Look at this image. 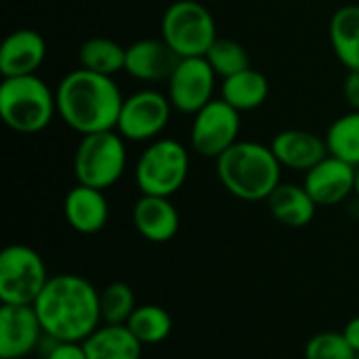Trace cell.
<instances>
[{
    "label": "cell",
    "mask_w": 359,
    "mask_h": 359,
    "mask_svg": "<svg viewBox=\"0 0 359 359\" xmlns=\"http://www.w3.org/2000/svg\"><path fill=\"white\" fill-rule=\"evenodd\" d=\"M46 337L61 343H84L101 324V292L82 276H50L34 303Z\"/></svg>",
    "instance_id": "1"
},
{
    "label": "cell",
    "mask_w": 359,
    "mask_h": 359,
    "mask_svg": "<svg viewBox=\"0 0 359 359\" xmlns=\"http://www.w3.org/2000/svg\"><path fill=\"white\" fill-rule=\"evenodd\" d=\"M57 116L76 133L116 130L124 97L109 76L78 67L65 74L57 88Z\"/></svg>",
    "instance_id": "2"
},
{
    "label": "cell",
    "mask_w": 359,
    "mask_h": 359,
    "mask_svg": "<svg viewBox=\"0 0 359 359\" xmlns=\"http://www.w3.org/2000/svg\"><path fill=\"white\" fill-rule=\"evenodd\" d=\"M215 162L221 185L244 202H263L282 183V164L271 145L259 141H238Z\"/></svg>",
    "instance_id": "3"
},
{
    "label": "cell",
    "mask_w": 359,
    "mask_h": 359,
    "mask_svg": "<svg viewBox=\"0 0 359 359\" xmlns=\"http://www.w3.org/2000/svg\"><path fill=\"white\" fill-rule=\"evenodd\" d=\"M0 116L19 135L42 133L57 116L55 90L38 74L2 78Z\"/></svg>",
    "instance_id": "4"
},
{
    "label": "cell",
    "mask_w": 359,
    "mask_h": 359,
    "mask_svg": "<svg viewBox=\"0 0 359 359\" xmlns=\"http://www.w3.org/2000/svg\"><path fill=\"white\" fill-rule=\"evenodd\" d=\"M126 139L118 130L82 135L74 151V175L80 185L109 189L126 170Z\"/></svg>",
    "instance_id": "5"
},
{
    "label": "cell",
    "mask_w": 359,
    "mask_h": 359,
    "mask_svg": "<svg viewBox=\"0 0 359 359\" xmlns=\"http://www.w3.org/2000/svg\"><path fill=\"white\" fill-rule=\"evenodd\" d=\"M160 38L183 59L204 57L219 38L212 13L198 0H175L162 15Z\"/></svg>",
    "instance_id": "6"
},
{
    "label": "cell",
    "mask_w": 359,
    "mask_h": 359,
    "mask_svg": "<svg viewBox=\"0 0 359 359\" xmlns=\"http://www.w3.org/2000/svg\"><path fill=\"white\" fill-rule=\"evenodd\" d=\"M189 151L175 139H156L143 149L135 166V179L143 196L172 198L187 181Z\"/></svg>",
    "instance_id": "7"
},
{
    "label": "cell",
    "mask_w": 359,
    "mask_h": 359,
    "mask_svg": "<svg viewBox=\"0 0 359 359\" xmlns=\"http://www.w3.org/2000/svg\"><path fill=\"white\" fill-rule=\"evenodd\" d=\"M42 257L25 244H11L0 252L2 305H34L48 282Z\"/></svg>",
    "instance_id": "8"
},
{
    "label": "cell",
    "mask_w": 359,
    "mask_h": 359,
    "mask_svg": "<svg viewBox=\"0 0 359 359\" xmlns=\"http://www.w3.org/2000/svg\"><path fill=\"white\" fill-rule=\"evenodd\" d=\"M240 116L242 114L229 103H225L221 97L212 99L198 114H194L191 130H189L191 149L198 156L210 160L223 156L231 145L240 141V128H242Z\"/></svg>",
    "instance_id": "9"
},
{
    "label": "cell",
    "mask_w": 359,
    "mask_h": 359,
    "mask_svg": "<svg viewBox=\"0 0 359 359\" xmlns=\"http://www.w3.org/2000/svg\"><path fill=\"white\" fill-rule=\"evenodd\" d=\"M172 109L175 107L168 95L154 88L137 90L124 97L116 130L126 141H135V143L156 141L168 126Z\"/></svg>",
    "instance_id": "10"
},
{
    "label": "cell",
    "mask_w": 359,
    "mask_h": 359,
    "mask_svg": "<svg viewBox=\"0 0 359 359\" xmlns=\"http://www.w3.org/2000/svg\"><path fill=\"white\" fill-rule=\"evenodd\" d=\"M217 78L206 57H183L166 80V95L177 111L194 116L215 99Z\"/></svg>",
    "instance_id": "11"
},
{
    "label": "cell",
    "mask_w": 359,
    "mask_h": 359,
    "mask_svg": "<svg viewBox=\"0 0 359 359\" xmlns=\"http://www.w3.org/2000/svg\"><path fill=\"white\" fill-rule=\"evenodd\" d=\"M44 330L34 305H2L0 359H23L42 343Z\"/></svg>",
    "instance_id": "12"
},
{
    "label": "cell",
    "mask_w": 359,
    "mask_h": 359,
    "mask_svg": "<svg viewBox=\"0 0 359 359\" xmlns=\"http://www.w3.org/2000/svg\"><path fill=\"white\" fill-rule=\"evenodd\" d=\"M355 166L328 154L305 172L303 185L318 206H337L355 194Z\"/></svg>",
    "instance_id": "13"
},
{
    "label": "cell",
    "mask_w": 359,
    "mask_h": 359,
    "mask_svg": "<svg viewBox=\"0 0 359 359\" xmlns=\"http://www.w3.org/2000/svg\"><path fill=\"white\" fill-rule=\"evenodd\" d=\"M181 57L162 38H141L126 46L124 72L141 82H162L175 72Z\"/></svg>",
    "instance_id": "14"
},
{
    "label": "cell",
    "mask_w": 359,
    "mask_h": 359,
    "mask_svg": "<svg viewBox=\"0 0 359 359\" xmlns=\"http://www.w3.org/2000/svg\"><path fill=\"white\" fill-rule=\"evenodd\" d=\"M46 59V40L40 32L21 27L11 32L0 46L2 78L34 76Z\"/></svg>",
    "instance_id": "15"
},
{
    "label": "cell",
    "mask_w": 359,
    "mask_h": 359,
    "mask_svg": "<svg viewBox=\"0 0 359 359\" xmlns=\"http://www.w3.org/2000/svg\"><path fill=\"white\" fill-rule=\"evenodd\" d=\"M271 149L282 164V168L307 172L328 156L326 139L311 130L286 128L278 133L271 141Z\"/></svg>",
    "instance_id": "16"
},
{
    "label": "cell",
    "mask_w": 359,
    "mask_h": 359,
    "mask_svg": "<svg viewBox=\"0 0 359 359\" xmlns=\"http://www.w3.org/2000/svg\"><path fill=\"white\" fill-rule=\"evenodd\" d=\"M63 215L74 231L82 236H93L107 225L109 204L103 189L78 183L67 191L63 200Z\"/></svg>",
    "instance_id": "17"
},
{
    "label": "cell",
    "mask_w": 359,
    "mask_h": 359,
    "mask_svg": "<svg viewBox=\"0 0 359 359\" xmlns=\"http://www.w3.org/2000/svg\"><path fill=\"white\" fill-rule=\"evenodd\" d=\"M133 223L141 238L154 244H164L177 236L181 219L170 198L141 194L133 206Z\"/></svg>",
    "instance_id": "18"
},
{
    "label": "cell",
    "mask_w": 359,
    "mask_h": 359,
    "mask_svg": "<svg viewBox=\"0 0 359 359\" xmlns=\"http://www.w3.org/2000/svg\"><path fill=\"white\" fill-rule=\"evenodd\" d=\"M271 217L286 227H305L313 221L318 204L305 189L297 183H280L273 194L265 200Z\"/></svg>",
    "instance_id": "19"
},
{
    "label": "cell",
    "mask_w": 359,
    "mask_h": 359,
    "mask_svg": "<svg viewBox=\"0 0 359 359\" xmlns=\"http://www.w3.org/2000/svg\"><path fill=\"white\" fill-rule=\"evenodd\" d=\"M88 359H141L143 343L126 324H101L84 343Z\"/></svg>",
    "instance_id": "20"
},
{
    "label": "cell",
    "mask_w": 359,
    "mask_h": 359,
    "mask_svg": "<svg viewBox=\"0 0 359 359\" xmlns=\"http://www.w3.org/2000/svg\"><path fill=\"white\" fill-rule=\"evenodd\" d=\"M269 97V80L252 65L221 82V99L242 111L259 109Z\"/></svg>",
    "instance_id": "21"
},
{
    "label": "cell",
    "mask_w": 359,
    "mask_h": 359,
    "mask_svg": "<svg viewBox=\"0 0 359 359\" xmlns=\"http://www.w3.org/2000/svg\"><path fill=\"white\" fill-rule=\"evenodd\" d=\"M330 46L347 69H359V4H345L328 25Z\"/></svg>",
    "instance_id": "22"
},
{
    "label": "cell",
    "mask_w": 359,
    "mask_h": 359,
    "mask_svg": "<svg viewBox=\"0 0 359 359\" xmlns=\"http://www.w3.org/2000/svg\"><path fill=\"white\" fill-rule=\"evenodd\" d=\"M78 63L88 72L114 78L116 74L124 72L126 46L105 36H93L80 44Z\"/></svg>",
    "instance_id": "23"
},
{
    "label": "cell",
    "mask_w": 359,
    "mask_h": 359,
    "mask_svg": "<svg viewBox=\"0 0 359 359\" xmlns=\"http://www.w3.org/2000/svg\"><path fill=\"white\" fill-rule=\"evenodd\" d=\"M328 154L351 164L359 166V111L349 109L341 118H337L326 130Z\"/></svg>",
    "instance_id": "24"
},
{
    "label": "cell",
    "mask_w": 359,
    "mask_h": 359,
    "mask_svg": "<svg viewBox=\"0 0 359 359\" xmlns=\"http://www.w3.org/2000/svg\"><path fill=\"white\" fill-rule=\"evenodd\" d=\"M130 332L145 345H160L172 332V318L160 305H139L126 322Z\"/></svg>",
    "instance_id": "25"
},
{
    "label": "cell",
    "mask_w": 359,
    "mask_h": 359,
    "mask_svg": "<svg viewBox=\"0 0 359 359\" xmlns=\"http://www.w3.org/2000/svg\"><path fill=\"white\" fill-rule=\"evenodd\" d=\"M206 61L210 63V67L215 69V74L225 80L246 67H250V57H248V50L238 42V40H231V38H223L219 36L212 46L208 48V53L204 55Z\"/></svg>",
    "instance_id": "26"
},
{
    "label": "cell",
    "mask_w": 359,
    "mask_h": 359,
    "mask_svg": "<svg viewBox=\"0 0 359 359\" xmlns=\"http://www.w3.org/2000/svg\"><path fill=\"white\" fill-rule=\"evenodd\" d=\"M135 292L124 282H111L101 290V320L103 324H126L137 309Z\"/></svg>",
    "instance_id": "27"
},
{
    "label": "cell",
    "mask_w": 359,
    "mask_h": 359,
    "mask_svg": "<svg viewBox=\"0 0 359 359\" xmlns=\"http://www.w3.org/2000/svg\"><path fill=\"white\" fill-rule=\"evenodd\" d=\"M305 359H358V353L343 332L328 330L309 339L305 347Z\"/></svg>",
    "instance_id": "28"
},
{
    "label": "cell",
    "mask_w": 359,
    "mask_h": 359,
    "mask_svg": "<svg viewBox=\"0 0 359 359\" xmlns=\"http://www.w3.org/2000/svg\"><path fill=\"white\" fill-rule=\"evenodd\" d=\"M38 349H42V359H88L82 343H61L46 334Z\"/></svg>",
    "instance_id": "29"
},
{
    "label": "cell",
    "mask_w": 359,
    "mask_h": 359,
    "mask_svg": "<svg viewBox=\"0 0 359 359\" xmlns=\"http://www.w3.org/2000/svg\"><path fill=\"white\" fill-rule=\"evenodd\" d=\"M343 97L349 109L359 111V69H347V76L343 82Z\"/></svg>",
    "instance_id": "30"
},
{
    "label": "cell",
    "mask_w": 359,
    "mask_h": 359,
    "mask_svg": "<svg viewBox=\"0 0 359 359\" xmlns=\"http://www.w3.org/2000/svg\"><path fill=\"white\" fill-rule=\"evenodd\" d=\"M343 334H345V339L349 341V345L355 349V353L359 355V316L347 322V326H345Z\"/></svg>",
    "instance_id": "31"
},
{
    "label": "cell",
    "mask_w": 359,
    "mask_h": 359,
    "mask_svg": "<svg viewBox=\"0 0 359 359\" xmlns=\"http://www.w3.org/2000/svg\"><path fill=\"white\" fill-rule=\"evenodd\" d=\"M355 196H358L359 200V166L358 170H355Z\"/></svg>",
    "instance_id": "32"
},
{
    "label": "cell",
    "mask_w": 359,
    "mask_h": 359,
    "mask_svg": "<svg viewBox=\"0 0 359 359\" xmlns=\"http://www.w3.org/2000/svg\"><path fill=\"white\" fill-rule=\"evenodd\" d=\"M358 359H359V355H358Z\"/></svg>",
    "instance_id": "33"
}]
</instances>
